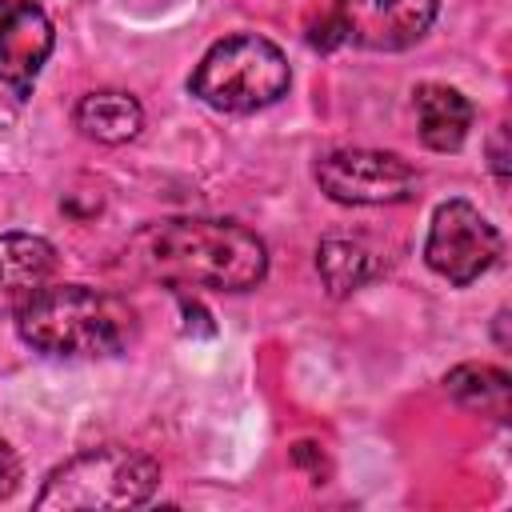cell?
Returning a JSON list of instances; mask_svg holds the SVG:
<instances>
[{"mask_svg": "<svg viewBox=\"0 0 512 512\" xmlns=\"http://www.w3.org/2000/svg\"><path fill=\"white\" fill-rule=\"evenodd\" d=\"M56 248L32 232H0V316L16 312L36 288L48 284Z\"/></svg>", "mask_w": 512, "mask_h": 512, "instance_id": "9", "label": "cell"}, {"mask_svg": "<svg viewBox=\"0 0 512 512\" xmlns=\"http://www.w3.org/2000/svg\"><path fill=\"white\" fill-rule=\"evenodd\" d=\"M440 0H340L336 20L344 40L368 52H404L436 20Z\"/></svg>", "mask_w": 512, "mask_h": 512, "instance_id": "7", "label": "cell"}, {"mask_svg": "<svg viewBox=\"0 0 512 512\" xmlns=\"http://www.w3.org/2000/svg\"><path fill=\"white\" fill-rule=\"evenodd\" d=\"M316 272H320L328 296L344 300V296H352L356 288H364L376 276V260L360 240L328 236V240L316 244Z\"/></svg>", "mask_w": 512, "mask_h": 512, "instance_id": "13", "label": "cell"}, {"mask_svg": "<svg viewBox=\"0 0 512 512\" xmlns=\"http://www.w3.org/2000/svg\"><path fill=\"white\" fill-rule=\"evenodd\" d=\"M308 40H312L316 48H336V44H344V28H340V20H336V16H328L324 24H312Z\"/></svg>", "mask_w": 512, "mask_h": 512, "instance_id": "15", "label": "cell"}, {"mask_svg": "<svg viewBox=\"0 0 512 512\" xmlns=\"http://www.w3.org/2000/svg\"><path fill=\"white\" fill-rule=\"evenodd\" d=\"M500 248H504V240H500L496 224L476 204H468L460 196L436 204L428 240H424V260L436 276H444L456 288H468L496 264Z\"/></svg>", "mask_w": 512, "mask_h": 512, "instance_id": "6", "label": "cell"}, {"mask_svg": "<svg viewBox=\"0 0 512 512\" xmlns=\"http://www.w3.org/2000/svg\"><path fill=\"white\" fill-rule=\"evenodd\" d=\"M292 460H296V464H312V476H316V484H324V480H320V464H324V452H320V444H312V440H300V444L292 448Z\"/></svg>", "mask_w": 512, "mask_h": 512, "instance_id": "16", "label": "cell"}, {"mask_svg": "<svg viewBox=\"0 0 512 512\" xmlns=\"http://www.w3.org/2000/svg\"><path fill=\"white\" fill-rule=\"evenodd\" d=\"M292 84V68L284 60V52L256 32H236L216 40L188 88L196 100H204L216 112H260L268 104H276Z\"/></svg>", "mask_w": 512, "mask_h": 512, "instance_id": "4", "label": "cell"}, {"mask_svg": "<svg viewBox=\"0 0 512 512\" xmlns=\"http://www.w3.org/2000/svg\"><path fill=\"white\" fill-rule=\"evenodd\" d=\"M16 332L40 356H116L136 336V312L104 288L44 284L16 308Z\"/></svg>", "mask_w": 512, "mask_h": 512, "instance_id": "2", "label": "cell"}, {"mask_svg": "<svg viewBox=\"0 0 512 512\" xmlns=\"http://www.w3.org/2000/svg\"><path fill=\"white\" fill-rule=\"evenodd\" d=\"M504 124H500V132H496V140H492V168H496V176L500 180H508V156H504Z\"/></svg>", "mask_w": 512, "mask_h": 512, "instance_id": "17", "label": "cell"}, {"mask_svg": "<svg viewBox=\"0 0 512 512\" xmlns=\"http://www.w3.org/2000/svg\"><path fill=\"white\" fill-rule=\"evenodd\" d=\"M160 488V464L148 452L124 444H100L76 452L48 472L36 508L40 512H92V508H140Z\"/></svg>", "mask_w": 512, "mask_h": 512, "instance_id": "3", "label": "cell"}, {"mask_svg": "<svg viewBox=\"0 0 512 512\" xmlns=\"http://www.w3.org/2000/svg\"><path fill=\"white\" fill-rule=\"evenodd\" d=\"M72 120L96 144H128L144 128V108L136 96H128L120 88H96V92L80 96V104L72 108Z\"/></svg>", "mask_w": 512, "mask_h": 512, "instance_id": "11", "label": "cell"}, {"mask_svg": "<svg viewBox=\"0 0 512 512\" xmlns=\"http://www.w3.org/2000/svg\"><path fill=\"white\" fill-rule=\"evenodd\" d=\"M416 104V124H420V140L432 152H456L468 140L472 128V100L460 88L448 84H416L412 92Z\"/></svg>", "mask_w": 512, "mask_h": 512, "instance_id": "10", "label": "cell"}, {"mask_svg": "<svg viewBox=\"0 0 512 512\" xmlns=\"http://www.w3.org/2000/svg\"><path fill=\"white\" fill-rule=\"evenodd\" d=\"M504 324H508V312L500 308V312H496V344H500V348H508V332H504Z\"/></svg>", "mask_w": 512, "mask_h": 512, "instance_id": "18", "label": "cell"}, {"mask_svg": "<svg viewBox=\"0 0 512 512\" xmlns=\"http://www.w3.org/2000/svg\"><path fill=\"white\" fill-rule=\"evenodd\" d=\"M128 260L168 288L248 292L268 276L264 240L236 220L172 216L152 220L128 240Z\"/></svg>", "mask_w": 512, "mask_h": 512, "instance_id": "1", "label": "cell"}, {"mask_svg": "<svg viewBox=\"0 0 512 512\" xmlns=\"http://www.w3.org/2000/svg\"><path fill=\"white\" fill-rule=\"evenodd\" d=\"M316 184L328 200L352 204V208H380V204H404L420 192V172L380 148H336L316 160Z\"/></svg>", "mask_w": 512, "mask_h": 512, "instance_id": "5", "label": "cell"}, {"mask_svg": "<svg viewBox=\"0 0 512 512\" xmlns=\"http://www.w3.org/2000/svg\"><path fill=\"white\" fill-rule=\"evenodd\" d=\"M444 392L468 412H480L488 420H508L512 376L504 368H496V364H456L444 376Z\"/></svg>", "mask_w": 512, "mask_h": 512, "instance_id": "12", "label": "cell"}, {"mask_svg": "<svg viewBox=\"0 0 512 512\" xmlns=\"http://www.w3.org/2000/svg\"><path fill=\"white\" fill-rule=\"evenodd\" d=\"M52 20L32 0H0V80L20 96L36 84L44 60L52 56Z\"/></svg>", "mask_w": 512, "mask_h": 512, "instance_id": "8", "label": "cell"}, {"mask_svg": "<svg viewBox=\"0 0 512 512\" xmlns=\"http://www.w3.org/2000/svg\"><path fill=\"white\" fill-rule=\"evenodd\" d=\"M20 488V456L8 440H0V500H8Z\"/></svg>", "mask_w": 512, "mask_h": 512, "instance_id": "14", "label": "cell"}]
</instances>
